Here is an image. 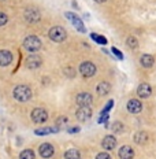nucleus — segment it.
Masks as SVG:
<instances>
[{"label":"nucleus","instance_id":"7c9ffc66","mask_svg":"<svg viewBox=\"0 0 156 159\" xmlns=\"http://www.w3.org/2000/svg\"><path fill=\"white\" fill-rule=\"evenodd\" d=\"M79 132V128H71L69 129V133H78Z\"/></svg>","mask_w":156,"mask_h":159},{"label":"nucleus","instance_id":"1a4fd4ad","mask_svg":"<svg viewBox=\"0 0 156 159\" xmlns=\"http://www.w3.org/2000/svg\"><path fill=\"white\" fill-rule=\"evenodd\" d=\"M66 16H67L69 19L73 22V25H74V28L77 29L78 32H81V33H85L86 32V28H85V25H84V22L81 21V19L78 18L75 14H73V12H66Z\"/></svg>","mask_w":156,"mask_h":159},{"label":"nucleus","instance_id":"0eeeda50","mask_svg":"<svg viewBox=\"0 0 156 159\" xmlns=\"http://www.w3.org/2000/svg\"><path fill=\"white\" fill-rule=\"evenodd\" d=\"M25 18L28 22H30V24H34V22H37L40 18H41V14H40V11L37 8L34 7H29L25 10Z\"/></svg>","mask_w":156,"mask_h":159},{"label":"nucleus","instance_id":"c756f323","mask_svg":"<svg viewBox=\"0 0 156 159\" xmlns=\"http://www.w3.org/2000/svg\"><path fill=\"white\" fill-rule=\"evenodd\" d=\"M112 52L115 54V56H118V59H123V54H122L119 49H117L115 47H112Z\"/></svg>","mask_w":156,"mask_h":159},{"label":"nucleus","instance_id":"6e6552de","mask_svg":"<svg viewBox=\"0 0 156 159\" xmlns=\"http://www.w3.org/2000/svg\"><path fill=\"white\" fill-rule=\"evenodd\" d=\"M38 154H40V157H41V158H44V159L51 158L52 155L55 154L54 145H52V144H49V143H44V144H41V145H40V147H38Z\"/></svg>","mask_w":156,"mask_h":159},{"label":"nucleus","instance_id":"b1692460","mask_svg":"<svg viewBox=\"0 0 156 159\" xmlns=\"http://www.w3.org/2000/svg\"><path fill=\"white\" fill-rule=\"evenodd\" d=\"M126 44H127V47H130V48H137L138 47V40L134 37V36H130L127 40H126Z\"/></svg>","mask_w":156,"mask_h":159},{"label":"nucleus","instance_id":"f8f14e48","mask_svg":"<svg viewBox=\"0 0 156 159\" xmlns=\"http://www.w3.org/2000/svg\"><path fill=\"white\" fill-rule=\"evenodd\" d=\"M92 102H93V98H92V95L88 93V92H82V93L77 95V104L78 106H91Z\"/></svg>","mask_w":156,"mask_h":159},{"label":"nucleus","instance_id":"20e7f679","mask_svg":"<svg viewBox=\"0 0 156 159\" xmlns=\"http://www.w3.org/2000/svg\"><path fill=\"white\" fill-rule=\"evenodd\" d=\"M97 71L96 66L92 63V62H82L81 66H79V73L84 75L85 78H89V77H93Z\"/></svg>","mask_w":156,"mask_h":159},{"label":"nucleus","instance_id":"393cba45","mask_svg":"<svg viewBox=\"0 0 156 159\" xmlns=\"http://www.w3.org/2000/svg\"><path fill=\"white\" fill-rule=\"evenodd\" d=\"M122 130H123V125H122V122H114V125H112V132L114 133H122Z\"/></svg>","mask_w":156,"mask_h":159},{"label":"nucleus","instance_id":"39448f33","mask_svg":"<svg viewBox=\"0 0 156 159\" xmlns=\"http://www.w3.org/2000/svg\"><path fill=\"white\" fill-rule=\"evenodd\" d=\"M32 119L36 124H44L48 119V112L44 108H34L32 111Z\"/></svg>","mask_w":156,"mask_h":159},{"label":"nucleus","instance_id":"dca6fc26","mask_svg":"<svg viewBox=\"0 0 156 159\" xmlns=\"http://www.w3.org/2000/svg\"><path fill=\"white\" fill-rule=\"evenodd\" d=\"M41 63H42V61L40 59V56H36V55H30L28 59H26V66H28L29 69H32V70L40 67Z\"/></svg>","mask_w":156,"mask_h":159},{"label":"nucleus","instance_id":"6ab92c4d","mask_svg":"<svg viewBox=\"0 0 156 159\" xmlns=\"http://www.w3.org/2000/svg\"><path fill=\"white\" fill-rule=\"evenodd\" d=\"M109 91H111V85L108 84L107 81H101L100 84L97 85V93L100 96H105L109 93Z\"/></svg>","mask_w":156,"mask_h":159},{"label":"nucleus","instance_id":"9b49d317","mask_svg":"<svg viewBox=\"0 0 156 159\" xmlns=\"http://www.w3.org/2000/svg\"><path fill=\"white\" fill-rule=\"evenodd\" d=\"M152 93V88H151V85L147 84V82H142V84L138 85V88H137V96L138 98H141V99H147L149 98Z\"/></svg>","mask_w":156,"mask_h":159},{"label":"nucleus","instance_id":"412c9836","mask_svg":"<svg viewBox=\"0 0 156 159\" xmlns=\"http://www.w3.org/2000/svg\"><path fill=\"white\" fill-rule=\"evenodd\" d=\"M81 158V154L77 148H70L65 152V159H79Z\"/></svg>","mask_w":156,"mask_h":159},{"label":"nucleus","instance_id":"c85d7f7f","mask_svg":"<svg viewBox=\"0 0 156 159\" xmlns=\"http://www.w3.org/2000/svg\"><path fill=\"white\" fill-rule=\"evenodd\" d=\"M66 122H67V118H66V117H60V118L58 119V121H56V128L62 126V125L66 124Z\"/></svg>","mask_w":156,"mask_h":159},{"label":"nucleus","instance_id":"f03ea898","mask_svg":"<svg viewBox=\"0 0 156 159\" xmlns=\"http://www.w3.org/2000/svg\"><path fill=\"white\" fill-rule=\"evenodd\" d=\"M24 48L29 52H37L41 49V40L37 36H28L24 40Z\"/></svg>","mask_w":156,"mask_h":159},{"label":"nucleus","instance_id":"2f4dec72","mask_svg":"<svg viewBox=\"0 0 156 159\" xmlns=\"http://www.w3.org/2000/svg\"><path fill=\"white\" fill-rule=\"evenodd\" d=\"M95 2H96V3H99V4H101V3H104L105 0H95Z\"/></svg>","mask_w":156,"mask_h":159},{"label":"nucleus","instance_id":"a878e982","mask_svg":"<svg viewBox=\"0 0 156 159\" xmlns=\"http://www.w3.org/2000/svg\"><path fill=\"white\" fill-rule=\"evenodd\" d=\"M65 75H67L69 78H74L75 77V70L73 67H66L65 69Z\"/></svg>","mask_w":156,"mask_h":159},{"label":"nucleus","instance_id":"a211bd4d","mask_svg":"<svg viewBox=\"0 0 156 159\" xmlns=\"http://www.w3.org/2000/svg\"><path fill=\"white\" fill-rule=\"evenodd\" d=\"M133 140H134L136 144H145L148 141V133L147 132H137V133L134 134V137H133Z\"/></svg>","mask_w":156,"mask_h":159},{"label":"nucleus","instance_id":"f3484780","mask_svg":"<svg viewBox=\"0 0 156 159\" xmlns=\"http://www.w3.org/2000/svg\"><path fill=\"white\" fill-rule=\"evenodd\" d=\"M140 63L142 67H145V69H149V67H152L155 63V58L152 55H149V54H144L140 58Z\"/></svg>","mask_w":156,"mask_h":159},{"label":"nucleus","instance_id":"423d86ee","mask_svg":"<svg viewBox=\"0 0 156 159\" xmlns=\"http://www.w3.org/2000/svg\"><path fill=\"white\" fill-rule=\"evenodd\" d=\"M75 117H77V119L78 121H81V122L88 121V119L92 117L91 107H89V106H79L77 112H75Z\"/></svg>","mask_w":156,"mask_h":159},{"label":"nucleus","instance_id":"7ed1b4c3","mask_svg":"<svg viewBox=\"0 0 156 159\" xmlns=\"http://www.w3.org/2000/svg\"><path fill=\"white\" fill-rule=\"evenodd\" d=\"M48 37L55 43H62L66 40V37H67V32H66L62 26H54V28L49 29Z\"/></svg>","mask_w":156,"mask_h":159},{"label":"nucleus","instance_id":"ddd939ff","mask_svg":"<svg viewBox=\"0 0 156 159\" xmlns=\"http://www.w3.org/2000/svg\"><path fill=\"white\" fill-rule=\"evenodd\" d=\"M118 155L121 159H133L134 158V151L130 145H123V147L119 148Z\"/></svg>","mask_w":156,"mask_h":159},{"label":"nucleus","instance_id":"f257e3e1","mask_svg":"<svg viewBox=\"0 0 156 159\" xmlns=\"http://www.w3.org/2000/svg\"><path fill=\"white\" fill-rule=\"evenodd\" d=\"M12 96L16 102H21V103H25V102H29L32 99V89L28 87V85H16L12 91Z\"/></svg>","mask_w":156,"mask_h":159},{"label":"nucleus","instance_id":"2eb2a0df","mask_svg":"<svg viewBox=\"0 0 156 159\" xmlns=\"http://www.w3.org/2000/svg\"><path fill=\"white\" fill-rule=\"evenodd\" d=\"M115 145H117V139H115L114 136H105V137L103 139V141H101V147L104 148V150H107V151L114 150Z\"/></svg>","mask_w":156,"mask_h":159},{"label":"nucleus","instance_id":"aec40b11","mask_svg":"<svg viewBox=\"0 0 156 159\" xmlns=\"http://www.w3.org/2000/svg\"><path fill=\"white\" fill-rule=\"evenodd\" d=\"M58 130L59 128H41V129H36L34 133L37 136H45V134H52Z\"/></svg>","mask_w":156,"mask_h":159},{"label":"nucleus","instance_id":"9d476101","mask_svg":"<svg viewBox=\"0 0 156 159\" xmlns=\"http://www.w3.org/2000/svg\"><path fill=\"white\" fill-rule=\"evenodd\" d=\"M127 111L130 112V114H140L141 110H142V103L138 99H130V100L127 102Z\"/></svg>","mask_w":156,"mask_h":159},{"label":"nucleus","instance_id":"4be33fe9","mask_svg":"<svg viewBox=\"0 0 156 159\" xmlns=\"http://www.w3.org/2000/svg\"><path fill=\"white\" fill-rule=\"evenodd\" d=\"M91 37H92V40H93V41L99 43V44H101V45H105V44H107V39L103 37V36H100V34H96V33H92Z\"/></svg>","mask_w":156,"mask_h":159},{"label":"nucleus","instance_id":"cd10ccee","mask_svg":"<svg viewBox=\"0 0 156 159\" xmlns=\"http://www.w3.org/2000/svg\"><path fill=\"white\" fill-rule=\"evenodd\" d=\"M96 159H111V155L108 152H100V154H97Z\"/></svg>","mask_w":156,"mask_h":159},{"label":"nucleus","instance_id":"5701e85b","mask_svg":"<svg viewBox=\"0 0 156 159\" xmlns=\"http://www.w3.org/2000/svg\"><path fill=\"white\" fill-rule=\"evenodd\" d=\"M19 159H34V152L32 150H24L19 154Z\"/></svg>","mask_w":156,"mask_h":159},{"label":"nucleus","instance_id":"bb28decb","mask_svg":"<svg viewBox=\"0 0 156 159\" xmlns=\"http://www.w3.org/2000/svg\"><path fill=\"white\" fill-rule=\"evenodd\" d=\"M7 21H8V16L4 12H0V26H4L7 24Z\"/></svg>","mask_w":156,"mask_h":159},{"label":"nucleus","instance_id":"4468645a","mask_svg":"<svg viewBox=\"0 0 156 159\" xmlns=\"http://www.w3.org/2000/svg\"><path fill=\"white\" fill-rule=\"evenodd\" d=\"M12 62V54L7 49H2L0 51V66L6 67Z\"/></svg>","mask_w":156,"mask_h":159}]
</instances>
